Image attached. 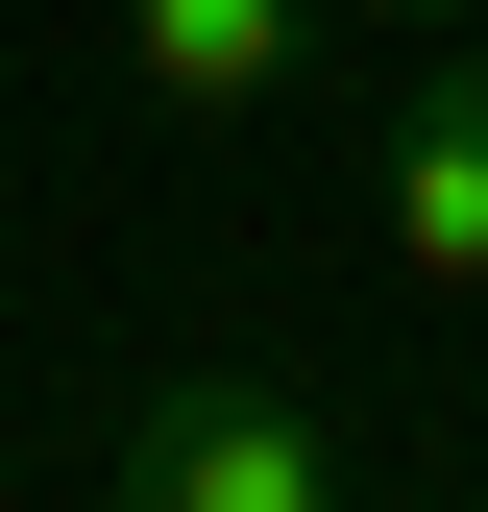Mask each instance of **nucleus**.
<instances>
[{"label":"nucleus","instance_id":"nucleus-1","mask_svg":"<svg viewBox=\"0 0 488 512\" xmlns=\"http://www.w3.org/2000/svg\"><path fill=\"white\" fill-rule=\"evenodd\" d=\"M98 488H122V512H366L342 415H318V391H244V366H196V391H147Z\"/></svg>","mask_w":488,"mask_h":512},{"label":"nucleus","instance_id":"nucleus-2","mask_svg":"<svg viewBox=\"0 0 488 512\" xmlns=\"http://www.w3.org/2000/svg\"><path fill=\"white\" fill-rule=\"evenodd\" d=\"M391 269L488 293V49H440V74L391 98Z\"/></svg>","mask_w":488,"mask_h":512},{"label":"nucleus","instance_id":"nucleus-3","mask_svg":"<svg viewBox=\"0 0 488 512\" xmlns=\"http://www.w3.org/2000/svg\"><path fill=\"white\" fill-rule=\"evenodd\" d=\"M122 74H147L171 122H244L318 74V0H122Z\"/></svg>","mask_w":488,"mask_h":512},{"label":"nucleus","instance_id":"nucleus-4","mask_svg":"<svg viewBox=\"0 0 488 512\" xmlns=\"http://www.w3.org/2000/svg\"><path fill=\"white\" fill-rule=\"evenodd\" d=\"M318 25H488V0H318Z\"/></svg>","mask_w":488,"mask_h":512},{"label":"nucleus","instance_id":"nucleus-5","mask_svg":"<svg viewBox=\"0 0 488 512\" xmlns=\"http://www.w3.org/2000/svg\"><path fill=\"white\" fill-rule=\"evenodd\" d=\"M415 512H488V488H415Z\"/></svg>","mask_w":488,"mask_h":512}]
</instances>
